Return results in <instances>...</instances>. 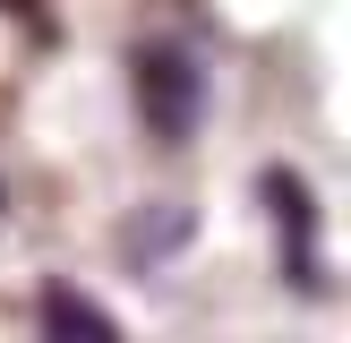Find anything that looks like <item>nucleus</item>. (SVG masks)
Instances as JSON below:
<instances>
[{
	"mask_svg": "<svg viewBox=\"0 0 351 343\" xmlns=\"http://www.w3.org/2000/svg\"><path fill=\"white\" fill-rule=\"evenodd\" d=\"M129 95H137V129L154 137V146H171L180 154L189 137H197V120H206V60L189 43H171V34H154V43H137L129 51Z\"/></svg>",
	"mask_w": 351,
	"mask_h": 343,
	"instance_id": "obj_1",
	"label": "nucleus"
},
{
	"mask_svg": "<svg viewBox=\"0 0 351 343\" xmlns=\"http://www.w3.org/2000/svg\"><path fill=\"white\" fill-rule=\"evenodd\" d=\"M257 198H266V223H274V266L291 274V292L326 300V206H317V189L291 163H274L257 180Z\"/></svg>",
	"mask_w": 351,
	"mask_h": 343,
	"instance_id": "obj_2",
	"label": "nucleus"
},
{
	"mask_svg": "<svg viewBox=\"0 0 351 343\" xmlns=\"http://www.w3.org/2000/svg\"><path fill=\"white\" fill-rule=\"evenodd\" d=\"M180 240H189V215L180 206H154V215H137L129 232H120V257H129V266H163Z\"/></svg>",
	"mask_w": 351,
	"mask_h": 343,
	"instance_id": "obj_3",
	"label": "nucleus"
},
{
	"mask_svg": "<svg viewBox=\"0 0 351 343\" xmlns=\"http://www.w3.org/2000/svg\"><path fill=\"white\" fill-rule=\"evenodd\" d=\"M43 326H51V335H112V309L77 300L69 283H43Z\"/></svg>",
	"mask_w": 351,
	"mask_h": 343,
	"instance_id": "obj_4",
	"label": "nucleus"
}]
</instances>
